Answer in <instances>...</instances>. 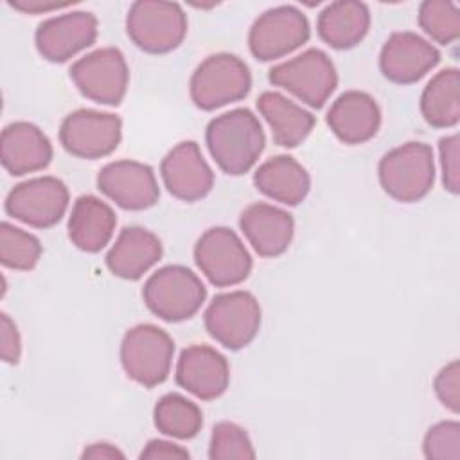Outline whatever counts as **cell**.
Returning a JSON list of instances; mask_svg holds the SVG:
<instances>
[{"mask_svg": "<svg viewBox=\"0 0 460 460\" xmlns=\"http://www.w3.org/2000/svg\"><path fill=\"white\" fill-rule=\"evenodd\" d=\"M205 140L217 167L230 176L248 172L266 144L259 119L246 108L214 117L207 126Z\"/></svg>", "mask_w": 460, "mask_h": 460, "instance_id": "cell-1", "label": "cell"}, {"mask_svg": "<svg viewBox=\"0 0 460 460\" xmlns=\"http://www.w3.org/2000/svg\"><path fill=\"white\" fill-rule=\"evenodd\" d=\"M383 190L401 203L422 199L435 181L433 149L424 142H406L383 155L377 167Z\"/></svg>", "mask_w": 460, "mask_h": 460, "instance_id": "cell-2", "label": "cell"}, {"mask_svg": "<svg viewBox=\"0 0 460 460\" xmlns=\"http://www.w3.org/2000/svg\"><path fill=\"white\" fill-rule=\"evenodd\" d=\"M142 298L155 316L165 322H183L201 309L207 289L194 271L171 264L160 268L146 280Z\"/></svg>", "mask_w": 460, "mask_h": 460, "instance_id": "cell-3", "label": "cell"}, {"mask_svg": "<svg viewBox=\"0 0 460 460\" xmlns=\"http://www.w3.org/2000/svg\"><path fill=\"white\" fill-rule=\"evenodd\" d=\"M129 40L147 54H165L180 47L187 34L181 5L164 0H138L126 16Z\"/></svg>", "mask_w": 460, "mask_h": 460, "instance_id": "cell-4", "label": "cell"}, {"mask_svg": "<svg viewBox=\"0 0 460 460\" xmlns=\"http://www.w3.org/2000/svg\"><path fill=\"white\" fill-rule=\"evenodd\" d=\"M250 88L252 74L248 65L241 58L226 52L203 59L189 84L192 102L205 111L244 99Z\"/></svg>", "mask_w": 460, "mask_h": 460, "instance_id": "cell-5", "label": "cell"}, {"mask_svg": "<svg viewBox=\"0 0 460 460\" xmlns=\"http://www.w3.org/2000/svg\"><path fill=\"white\" fill-rule=\"evenodd\" d=\"M172 356V338L153 323H138L128 329L120 343V363L126 376L146 388L167 379Z\"/></svg>", "mask_w": 460, "mask_h": 460, "instance_id": "cell-6", "label": "cell"}, {"mask_svg": "<svg viewBox=\"0 0 460 460\" xmlns=\"http://www.w3.org/2000/svg\"><path fill=\"white\" fill-rule=\"evenodd\" d=\"M268 79L309 104L322 108L338 86V74L331 58L320 49H307L305 52L275 65Z\"/></svg>", "mask_w": 460, "mask_h": 460, "instance_id": "cell-7", "label": "cell"}, {"mask_svg": "<svg viewBox=\"0 0 460 460\" xmlns=\"http://www.w3.org/2000/svg\"><path fill=\"white\" fill-rule=\"evenodd\" d=\"M205 329L225 349L239 350L253 341L261 327V305L243 289L212 298L205 314Z\"/></svg>", "mask_w": 460, "mask_h": 460, "instance_id": "cell-8", "label": "cell"}, {"mask_svg": "<svg viewBox=\"0 0 460 460\" xmlns=\"http://www.w3.org/2000/svg\"><path fill=\"white\" fill-rule=\"evenodd\" d=\"M199 271L217 288L241 284L252 271V257L239 235L226 226H212L194 246Z\"/></svg>", "mask_w": 460, "mask_h": 460, "instance_id": "cell-9", "label": "cell"}, {"mask_svg": "<svg viewBox=\"0 0 460 460\" xmlns=\"http://www.w3.org/2000/svg\"><path fill=\"white\" fill-rule=\"evenodd\" d=\"M70 79L86 99L117 106L126 95L129 70L119 49L104 47L79 58L70 66Z\"/></svg>", "mask_w": 460, "mask_h": 460, "instance_id": "cell-10", "label": "cell"}, {"mask_svg": "<svg viewBox=\"0 0 460 460\" xmlns=\"http://www.w3.org/2000/svg\"><path fill=\"white\" fill-rule=\"evenodd\" d=\"M307 16L295 5L264 11L250 27L248 47L259 61H273L296 50L309 40Z\"/></svg>", "mask_w": 460, "mask_h": 460, "instance_id": "cell-11", "label": "cell"}, {"mask_svg": "<svg viewBox=\"0 0 460 460\" xmlns=\"http://www.w3.org/2000/svg\"><path fill=\"white\" fill-rule=\"evenodd\" d=\"M120 138V117L97 110H75L63 119L59 128V142L65 151L84 160L111 155Z\"/></svg>", "mask_w": 460, "mask_h": 460, "instance_id": "cell-12", "label": "cell"}, {"mask_svg": "<svg viewBox=\"0 0 460 460\" xmlns=\"http://www.w3.org/2000/svg\"><path fill=\"white\" fill-rule=\"evenodd\" d=\"M68 189L56 176H38L14 185L5 198V212L34 228H50L68 208Z\"/></svg>", "mask_w": 460, "mask_h": 460, "instance_id": "cell-13", "label": "cell"}, {"mask_svg": "<svg viewBox=\"0 0 460 460\" xmlns=\"http://www.w3.org/2000/svg\"><path fill=\"white\" fill-rule=\"evenodd\" d=\"M97 187L124 210H146L160 198L153 169L137 160L106 164L97 174Z\"/></svg>", "mask_w": 460, "mask_h": 460, "instance_id": "cell-14", "label": "cell"}, {"mask_svg": "<svg viewBox=\"0 0 460 460\" xmlns=\"http://www.w3.org/2000/svg\"><path fill=\"white\" fill-rule=\"evenodd\" d=\"M97 18L88 11H72L41 22L34 43L41 58L52 63H65L97 40Z\"/></svg>", "mask_w": 460, "mask_h": 460, "instance_id": "cell-15", "label": "cell"}, {"mask_svg": "<svg viewBox=\"0 0 460 460\" xmlns=\"http://www.w3.org/2000/svg\"><path fill=\"white\" fill-rule=\"evenodd\" d=\"M438 61V49L410 31L390 34L379 54V68L383 75L397 84L417 83L433 70Z\"/></svg>", "mask_w": 460, "mask_h": 460, "instance_id": "cell-16", "label": "cell"}, {"mask_svg": "<svg viewBox=\"0 0 460 460\" xmlns=\"http://www.w3.org/2000/svg\"><path fill=\"white\" fill-rule=\"evenodd\" d=\"M160 174L165 189L181 201H198L205 198L214 185V172L194 140L174 146L160 164Z\"/></svg>", "mask_w": 460, "mask_h": 460, "instance_id": "cell-17", "label": "cell"}, {"mask_svg": "<svg viewBox=\"0 0 460 460\" xmlns=\"http://www.w3.org/2000/svg\"><path fill=\"white\" fill-rule=\"evenodd\" d=\"M176 383L201 401L217 399L230 383L228 361L208 345H190L178 358Z\"/></svg>", "mask_w": 460, "mask_h": 460, "instance_id": "cell-18", "label": "cell"}, {"mask_svg": "<svg viewBox=\"0 0 460 460\" xmlns=\"http://www.w3.org/2000/svg\"><path fill=\"white\" fill-rule=\"evenodd\" d=\"M0 160L4 169L13 176L36 172L50 164L52 144L36 124L18 120L2 131Z\"/></svg>", "mask_w": 460, "mask_h": 460, "instance_id": "cell-19", "label": "cell"}, {"mask_svg": "<svg viewBox=\"0 0 460 460\" xmlns=\"http://www.w3.org/2000/svg\"><path fill=\"white\" fill-rule=\"evenodd\" d=\"M239 226L261 257L282 255L293 239L295 221L289 212L270 203H252L239 217Z\"/></svg>", "mask_w": 460, "mask_h": 460, "instance_id": "cell-20", "label": "cell"}, {"mask_svg": "<svg viewBox=\"0 0 460 460\" xmlns=\"http://www.w3.org/2000/svg\"><path fill=\"white\" fill-rule=\"evenodd\" d=\"M327 124L343 144H363L377 133L381 126V110L372 95L359 90H349L331 104Z\"/></svg>", "mask_w": 460, "mask_h": 460, "instance_id": "cell-21", "label": "cell"}, {"mask_svg": "<svg viewBox=\"0 0 460 460\" xmlns=\"http://www.w3.org/2000/svg\"><path fill=\"white\" fill-rule=\"evenodd\" d=\"M162 257L158 235L142 226H126L106 253L108 270L124 280H138Z\"/></svg>", "mask_w": 460, "mask_h": 460, "instance_id": "cell-22", "label": "cell"}, {"mask_svg": "<svg viewBox=\"0 0 460 460\" xmlns=\"http://www.w3.org/2000/svg\"><path fill=\"white\" fill-rule=\"evenodd\" d=\"M115 225L117 217L108 203L92 194L79 196L68 217V237L75 248L97 253L110 243Z\"/></svg>", "mask_w": 460, "mask_h": 460, "instance_id": "cell-23", "label": "cell"}, {"mask_svg": "<svg viewBox=\"0 0 460 460\" xmlns=\"http://www.w3.org/2000/svg\"><path fill=\"white\" fill-rule=\"evenodd\" d=\"M253 183L264 196L291 207L302 203L311 189L309 172L289 155H277L261 164Z\"/></svg>", "mask_w": 460, "mask_h": 460, "instance_id": "cell-24", "label": "cell"}, {"mask_svg": "<svg viewBox=\"0 0 460 460\" xmlns=\"http://www.w3.org/2000/svg\"><path fill=\"white\" fill-rule=\"evenodd\" d=\"M370 11L363 2L338 0L322 9L316 29L329 47L345 50L356 47L368 32Z\"/></svg>", "mask_w": 460, "mask_h": 460, "instance_id": "cell-25", "label": "cell"}, {"mask_svg": "<svg viewBox=\"0 0 460 460\" xmlns=\"http://www.w3.org/2000/svg\"><path fill=\"white\" fill-rule=\"evenodd\" d=\"M257 108L270 124L275 144L282 147H296L309 137L314 126L313 113L279 92L261 93Z\"/></svg>", "mask_w": 460, "mask_h": 460, "instance_id": "cell-26", "label": "cell"}, {"mask_svg": "<svg viewBox=\"0 0 460 460\" xmlns=\"http://www.w3.org/2000/svg\"><path fill=\"white\" fill-rule=\"evenodd\" d=\"M420 113L433 128H453L460 120V72L444 68L431 77L420 95Z\"/></svg>", "mask_w": 460, "mask_h": 460, "instance_id": "cell-27", "label": "cell"}, {"mask_svg": "<svg viewBox=\"0 0 460 460\" xmlns=\"http://www.w3.org/2000/svg\"><path fill=\"white\" fill-rule=\"evenodd\" d=\"M153 419L160 433L181 440L196 437L203 426L199 406L180 394L162 395L153 410Z\"/></svg>", "mask_w": 460, "mask_h": 460, "instance_id": "cell-28", "label": "cell"}, {"mask_svg": "<svg viewBox=\"0 0 460 460\" xmlns=\"http://www.w3.org/2000/svg\"><path fill=\"white\" fill-rule=\"evenodd\" d=\"M41 243L36 235L4 221L0 225V261L5 268L29 271L41 257Z\"/></svg>", "mask_w": 460, "mask_h": 460, "instance_id": "cell-29", "label": "cell"}, {"mask_svg": "<svg viewBox=\"0 0 460 460\" xmlns=\"http://www.w3.org/2000/svg\"><path fill=\"white\" fill-rule=\"evenodd\" d=\"M420 29L437 43L449 45L460 36V11L447 0H426L417 14Z\"/></svg>", "mask_w": 460, "mask_h": 460, "instance_id": "cell-30", "label": "cell"}, {"mask_svg": "<svg viewBox=\"0 0 460 460\" xmlns=\"http://www.w3.org/2000/svg\"><path fill=\"white\" fill-rule=\"evenodd\" d=\"M208 456L212 460H248L255 458V449L244 428L235 422L223 420L212 428Z\"/></svg>", "mask_w": 460, "mask_h": 460, "instance_id": "cell-31", "label": "cell"}, {"mask_svg": "<svg viewBox=\"0 0 460 460\" xmlns=\"http://www.w3.org/2000/svg\"><path fill=\"white\" fill-rule=\"evenodd\" d=\"M426 458L458 460L460 458V424L456 420H442L431 426L422 440Z\"/></svg>", "mask_w": 460, "mask_h": 460, "instance_id": "cell-32", "label": "cell"}, {"mask_svg": "<svg viewBox=\"0 0 460 460\" xmlns=\"http://www.w3.org/2000/svg\"><path fill=\"white\" fill-rule=\"evenodd\" d=\"M438 153H440L444 189L451 194H458V190H460V137H458V133L442 137L438 140Z\"/></svg>", "mask_w": 460, "mask_h": 460, "instance_id": "cell-33", "label": "cell"}, {"mask_svg": "<svg viewBox=\"0 0 460 460\" xmlns=\"http://www.w3.org/2000/svg\"><path fill=\"white\" fill-rule=\"evenodd\" d=\"M438 401L453 413L460 411V365L456 359L440 368L433 381Z\"/></svg>", "mask_w": 460, "mask_h": 460, "instance_id": "cell-34", "label": "cell"}, {"mask_svg": "<svg viewBox=\"0 0 460 460\" xmlns=\"http://www.w3.org/2000/svg\"><path fill=\"white\" fill-rule=\"evenodd\" d=\"M0 354L5 363L16 365L22 354V340L16 323L5 314H0Z\"/></svg>", "mask_w": 460, "mask_h": 460, "instance_id": "cell-35", "label": "cell"}, {"mask_svg": "<svg viewBox=\"0 0 460 460\" xmlns=\"http://www.w3.org/2000/svg\"><path fill=\"white\" fill-rule=\"evenodd\" d=\"M190 455L185 447L162 438L149 440L140 453L142 460H185Z\"/></svg>", "mask_w": 460, "mask_h": 460, "instance_id": "cell-36", "label": "cell"}, {"mask_svg": "<svg viewBox=\"0 0 460 460\" xmlns=\"http://www.w3.org/2000/svg\"><path fill=\"white\" fill-rule=\"evenodd\" d=\"M9 5L22 11V13L41 14V13H50V11H56V9H65L72 4L70 2L58 4V2H45V0H11Z\"/></svg>", "mask_w": 460, "mask_h": 460, "instance_id": "cell-37", "label": "cell"}, {"mask_svg": "<svg viewBox=\"0 0 460 460\" xmlns=\"http://www.w3.org/2000/svg\"><path fill=\"white\" fill-rule=\"evenodd\" d=\"M81 458H124V453L115 447L113 444H108V442H95V444H90L88 447H84Z\"/></svg>", "mask_w": 460, "mask_h": 460, "instance_id": "cell-38", "label": "cell"}]
</instances>
